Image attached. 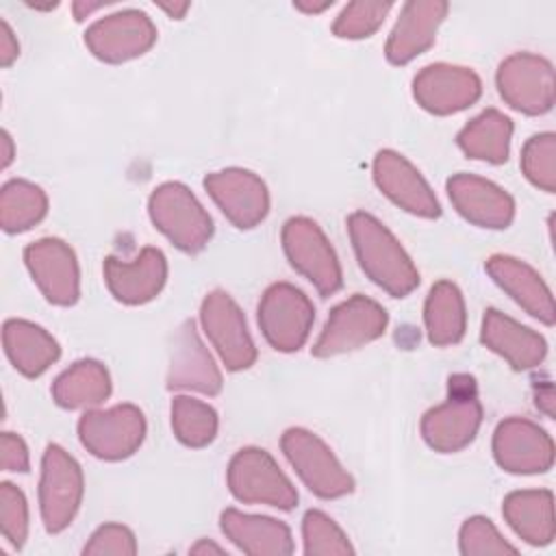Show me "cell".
Returning a JSON list of instances; mask_svg holds the SVG:
<instances>
[{
	"label": "cell",
	"mask_w": 556,
	"mask_h": 556,
	"mask_svg": "<svg viewBox=\"0 0 556 556\" xmlns=\"http://www.w3.org/2000/svg\"><path fill=\"white\" fill-rule=\"evenodd\" d=\"M348 232L365 276L393 298H406L419 285V271L393 232L374 215L356 211Z\"/></svg>",
	"instance_id": "1"
},
{
	"label": "cell",
	"mask_w": 556,
	"mask_h": 556,
	"mask_svg": "<svg viewBox=\"0 0 556 556\" xmlns=\"http://www.w3.org/2000/svg\"><path fill=\"white\" fill-rule=\"evenodd\" d=\"M152 224L182 252L195 254L213 237V219L182 182L159 185L148 200Z\"/></svg>",
	"instance_id": "2"
},
{
	"label": "cell",
	"mask_w": 556,
	"mask_h": 556,
	"mask_svg": "<svg viewBox=\"0 0 556 556\" xmlns=\"http://www.w3.org/2000/svg\"><path fill=\"white\" fill-rule=\"evenodd\" d=\"M282 250L291 267L302 274L319 295L328 298L343 285L339 258L324 230L311 217H291L280 232Z\"/></svg>",
	"instance_id": "3"
},
{
	"label": "cell",
	"mask_w": 556,
	"mask_h": 556,
	"mask_svg": "<svg viewBox=\"0 0 556 556\" xmlns=\"http://www.w3.org/2000/svg\"><path fill=\"white\" fill-rule=\"evenodd\" d=\"M282 454L300 480L321 500H337L354 491L352 476L337 460L332 450L306 428H289L280 439Z\"/></svg>",
	"instance_id": "4"
},
{
	"label": "cell",
	"mask_w": 556,
	"mask_h": 556,
	"mask_svg": "<svg viewBox=\"0 0 556 556\" xmlns=\"http://www.w3.org/2000/svg\"><path fill=\"white\" fill-rule=\"evenodd\" d=\"M387 321L389 315L376 300L356 293L330 311L311 354L317 358H330L358 350L382 337Z\"/></svg>",
	"instance_id": "5"
},
{
	"label": "cell",
	"mask_w": 556,
	"mask_h": 556,
	"mask_svg": "<svg viewBox=\"0 0 556 556\" xmlns=\"http://www.w3.org/2000/svg\"><path fill=\"white\" fill-rule=\"evenodd\" d=\"M228 489L243 504H267L291 510L298 491L278 463L261 447H241L228 463Z\"/></svg>",
	"instance_id": "6"
},
{
	"label": "cell",
	"mask_w": 556,
	"mask_h": 556,
	"mask_svg": "<svg viewBox=\"0 0 556 556\" xmlns=\"http://www.w3.org/2000/svg\"><path fill=\"white\" fill-rule=\"evenodd\" d=\"M482 424V404L473 393V380L465 376L463 389L456 376L450 378L447 402L430 408L421 417V437L434 452L452 454L467 447Z\"/></svg>",
	"instance_id": "7"
},
{
	"label": "cell",
	"mask_w": 556,
	"mask_h": 556,
	"mask_svg": "<svg viewBox=\"0 0 556 556\" xmlns=\"http://www.w3.org/2000/svg\"><path fill=\"white\" fill-rule=\"evenodd\" d=\"M85 480L74 456L61 445L50 443L41 456L39 478V510L50 534L63 532L76 517L83 502Z\"/></svg>",
	"instance_id": "8"
},
{
	"label": "cell",
	"mask_w": 556,
	"mask_h": 556,
	"mask_svg": "<svg viewBox=\"0 0 556 556\" xmlns=\"http://www.w3.org/2000/svg\"><path fill=\"white\" fill-rule=\"evenodd\" d=\"M315 306L304 291L289 282H274L258 302V326L278 352H298L313 328Z\"/></svg>",
	"instance_id": "9"
},
{
	"label": "cell",
	"mask_w": 556,
	"mask_h": 556,
	"mask_svg": "<svg viewBox=\"0 0 556 556\" xmlns=\"http://www.w3.org/2000/svg\"><path fill=\"white\" fill-rule=\"evenodd\" d=\"M83 447L102 460L132 456L146 439V417L135 404L93 408L78 419Z\"/></svg>",
	"instance_id": "10"
},
{
	"label": "cell",
	"mask_w": 556,
	"mask_h": 556,
	"mask_svg": "<svg viewBox=\"0 0 556 556\" xmlns=\"http://www.w3.org/2000/svg\"><path fill=\"white\" fill-rule=\"evenodd\" d=\"M495 85L502 100L523 115H543L554 106V67L539 54L506 56L497 67Z\"/></svg>",
	"instance_id": "11"
},
{
	"label": "cell",
	"mask_w": 556,
	"mask_h": 556,
	"mask_svg": "<svg viewBox=\"0 0 556 556\" xmlns=\"http://www.w3.org/2000/svg\"><path fill=\"white\" fill-rule=\"evenodd\" d=\"M200 321L226 369L241 371L254 365L256 348L248 332L245 317L226 291H211L202 300Z\"/></svg>",
	"instance_id": "12"
},
{
	"label": "cell",
	"mask_w": 556,
	"mask_h": 556,
	"mask_svg": "<svg viewBox=\"0 0 556 556\" xmlns=\"http://www.w3.org/2000/svg\"><path fill=\"white\" fill-rule=\"evenodd\" d=\"M156 41V26L137 9H124L96 20L85 30V46L104 63H126L146 54Z\"/></svg>",
	"instance_id": "13"
},
{
	"label": "cell",
	"mask_w": 556,
	"mask_h": 556,
	"mask_svg": "<svg viewBox=\"0 0 556 556\" xmlns=\"http://www.w3.org/2000/svg\"><path fill=\"white\" fill-rule=\"evenodd\" d=\"M24 263L50 304L72 306L80 295V271L74 250L56 239L43 237L24 248Z\"/></svg>",
	"instance_id": "14"
},
{
	"label": "cell",
	"mask_w": 556,
	"mask_h": 556,
	"mask_svg": "<svg viewBox=\"0 0 556 556\" xmlns=\"http://www.w3.org/2000/svg\"><path fill=\"white\" fill-rule=\"evenodd\" d=\"M204 189L224 217L241 230L254 228L269 213L267 185L250 169L226 167L211 172L204 178Z\"/></svg>",
	"instance_id": "15"
},
{
	"label": "cell",
	"mask_w": 556,
	"mask_h": 556,
	"mask_svg": "<svg viewBox=\"0 0 556 556\" xmlns=\"http://www.w3.org/2000/svg\"><path fill=\"white\" fill-rule=\"evenodd\" d=\"M493 456L508 473H543L554 465V441L534 421L508 417L493 432Z\"/></svg>",
	"instance_id": "16"
},
{
	"label": "cell",
	"mask_w": 556,
	"mask_h": 556,
	"mask_svg": "<svg viewBox=\"0 0 556 556\" xmlns=\"http://www.w3.org/2000/svg\"><path fill=\"white\" fill-rule=\"evenodd\" d=\"M480 93L482 83L478 74L460 65L432 63L413 78V98L432 115L458 113L478 102Z\"/></svg>",
	"instance_id": "17"
},
{
	"label": "cell",
	"mask_w": 556,
	"mask_h": 556,
	"mask_svg": "<svg viewBox=\"0 0 556 556\" xmlns=\"http://www.w3.org/2000/svg\"><path fill=\"white\" fill-rule=\"evenodd\" d=\"M376 187L400 208L417 217L434 219L441 215L439 200L417 167L395 150H380L374 156Z\"/></svg>",
	"instance_id": "18"
},
{
	"label": "cell",
	"mask_w": 556,
	"mask_h": 556,
	"mask_svg": "<svg viewBox=\"0 0 556 556\" xmlns=\"http://www.w3.org/2000/svg\"><path fill=\"white\" fill-rule=\"evenodd\" d=\"M104 282L122 304H146L154 300L167 280V258L159 248H143L132 261L106 256Z\"/></svg>",
	"instance_id": "19"
},
{
	"label": "cell",
	"mask_w": 556,
	"mask_h": 556,
	"mask_svg": "<svg viewBox=\"0 0 556 556\" xmlns=\"http://www.w3.org/2000/svg\"><path fill=\"white\" fill-rule=\"evenodd\" d=\"M167 389H189L204 395H217L222 391V371L217 369L191 319H187L174 334Z\"/></svg>",
	"instance_id": "20"
},
{
	"label": "cell",
	"mask_w": 556,
	"mask_h": 556,
	"mask_svg": "<svg viewBox=\"0 0 556 556\" xmlns=\"http://www.w3.org/2000/svg\"><path fill=\"white\" fill-rule=\"evenodd\" d=\"M450 4L443 0H410L402 7L400 17L387 39L384 56L391 65H406L424 54L437 39V30L447 15Z\"/></svg>",
	"instance_id": "21"
},
{
	"label": "cell",
	"mask_w": 556,
	"mask_h": 556,
	"mask_svg": "<svg viewBox=\"0 0 556 556\" xmlns=\"http://www.w3.org/2000/svg\"><path fill=\"white\" fill-rule=\"evenodd\" d=\"M447 195L454 208L480 228L500 230L515 217L513 198L500 185L473 174H454L447 180Z\"/></svg>",
	"instance_id": "22"
},
{
	"label": "cell",
	"mask_w": 556,
	"mask_h": 556,
	"mask_svg": "<svg viewBox=\"0 0 556 556\" xmlns=\"http://www.w3.org/2000/svg\"><path fill=\"white\" fill-rule=\"evenodd\" d=\"M486 274L493 278V282L504 289L528 315L536 317L545 326H554L556 321V308L554 298L545 280L534 271L528 263L506 256V254H493L486 261Z\"/></svg>",
	"instance_id": "23"
},
{
	"label": "cell",
	"mask_w": 556,
	"mask_h": 556,
	"mask_svg": "<svg viewBox=\"0 0 556 556\" xmlns=\"http://www.w3.org/2000/svg\"><path fill=\"white\" fill-rule=\"evenodd\" d=\"M480 341L517 371L539 367L547 354V343L539 332L500 313L497 308L484 311Z\"/></svg>",
	"instance_id": "24"
},
{
	"label": "cell",
	"mask_w": 556,
	"mask_h": 556,
	"mask_svg": "<svg viewBox=\"0 0 556 556\" xmlns=\"http://www.w3.org/2000/svg\"><path fill=\"white\" fill-rule=\"evenodd\" d=\"M219 528L226 539L250 556H287L293 552L289 526L274 517L226 508L219 517Z\"/></svg>",
	"instance_id": "25"
},
{
	"label": "cell",
	"mask_w": 556,
	"mask_h": 556,
	"mask_svg": "<svg viewBox=\"0 0 556 556\" xmlns=\"http://www.w3.org/2000/svg\"><path fill=\"white\" fill-rule=\"evenodd\" d=\"M2 345L13 367L26 378L41 376L61 356L56 339L41 326L26 319L4 321Z\"/></svg>",
	"instance_id": "26"
},
{
	"label": "cell",
	"mask_w": 556,
	"mask_h": 556,
	"mask_svg": "<svg viewBox=\"0 0 556 556\" xmlns=\"http://www.w3.org/2000/svg\"><path fill=\"white\" fill-rule=\"evenodd\" d=\"M502 515L506 523L530 545H549L554 541V495L547 489L513 491L504 497Z\"/></svg>",
	"instance_id": "27"
},
{
	"label": "cell",
	"mask_w": 556,
	"mask_h": 556,
	"mask_svg": "<svg viewBox=\"0 0 556 556\" xmlns=\"http://www.w3.org/2000/svg\"><path fill=\"white\" fill-rule=\"evenodd\" d=\"M111 395V376L100 361L80 358L52 382V397L61 408H93Z\"/></svg>",
	"instance_id": "28"
},
{
	"label": "cell",
	"mask_w": 556,
	"mask_h": 556,
	"mask_svg": "<svg viewBox=\"0 0 556 556\" xmlns=\"http://www.w3.org/2000/svg\"><path fill=\"white\" fill-rule=\"evenodd\" d=\"M424 324L432 345H454L465 337L467 313L460 289L450 280H439L430 287L424 304Z\"/></svg>",
	"instance_id": "29"
},
{
	"label": "cell",
	"mask_w": 556,
	"mask_h": 556,
	"mask_svg": "<svg viewBox=\"0 0 556 556\" xmlns=\"http://www.w3.org/2000/svg\"><path fill=\"white\" fill-rule=\"evenodd\" d=\"M510 137L513 122L502 111L486 109L458 132L456 143L469 159L500 165L508 161Z\"/></svg>",
	"instance_id": "30"
},
{
	"label": "cell",
	"mask_w": 556,
	"mask_h": 556,
	"mask_svg": "<svg viewBox=\"0 0 556 556\" xmlns=\"http://www.w3.org/2000/svg\"><path fill=\"white\" fill-rule=\"evenodd\" d=\"M48 213V198L35 182L13 178L0 191V224L9 235L24 232L39 224Z\"/></svg>",
	"instance_id": "31"
},
{
	"label": "cell",
	"mask_w": 556,
	"mask_h": 556,
	"mask_svg": "<svg viewBox=\"0 0 556 556\" xmlns=\"http://www.w3.org/2000/svg\"><path fill=\"white\" fill-rule=\"evenodd\" d=\"M172 428L187 447H206L217 434V413L202 400L176 395L172 400Z\"/></svg>",
	"instance_id": "32"
},
{
	"label": "cell",
	"mask_w": 556,
	"mask_h": 556,
	"mask_svg": "<svg viewBox=\"0 0 556 556\" xmlns=\"http://www.w3.org/2000/svg\"><path fill=\"white\" fill-rule=\"evenodd\" d=\"M521 172L541 191H556V135H532L521 148Z\"/></svg>",
	"instance_id": "33"
},
{
	"label": "cell",
	"mask_w": 556,
	"mask_h": 556,
	"mask_svg": "<svg viewBox=\"0 0 556 556\" xmlns=\"http://www.w3.org/2000/svg\"><path fill=\"white\" fill-rule=\"evenodd\" d=\"M304 554L308 556H348L354 554L345 532L321 510H308L302 519Z\"/></svg>",
	"instance_id": "34"
},
{
	"label": "cell",
	"mask_w": 556,
	"mask_h": 556,
	"mask_svg": "<svg viewBox=\"0 0 556 556\" xmlns=\"http://www.w3.org/2000/svg\"><path fill=\"white\" fill-rule=\"evenodd\" d=\"M391 9V2H350L332 22V33L341 39L371 37Z\"/></svg>",
	"instance_id": "35"
},
{
	"label": "cell",
	"mask_w": 556,
	"mask_h": 556,
	"mask_svg": "<svg viewBox=\"0 0 556 556\" xmlns=\"http://www.w3.org/2000/svg\"><path fill=\"white\" fill-rule=\"evenodd\" d=\"M458 547L465 556H502V554H517V547L510 545L491 519L476 515L465 519L458 532Z\"/></svg>",
	"instance_id": "36"
},
{
	"label": "cell",
	"mask_w": 556,
	"mask_h": 556,
	"mask_svg": "<svg viewBox=\"0 0 556 556\" xmlns=\"http://www.w3.org/2000/svg\"><path fill=\"white\" fill-rule=\"evenodd\" d=\"M0 526L4 539L20 549L28 536V504L24 493L11 482L0 484Z\"/></svg>",
	"instance_id": "37"
},
{
	"label": "cell",
	"mask_w": 556,
	"mask_h": 556,
	"mask_svg": "<svg viewBox=\"0 0 556 556\" xmlns=\"http://www.w3.org/2000/svg\"><path fill=\"white\" fill-rule=\"evenodd\" d=\"M83 554L87 556H104V554H113V556H132L137 554V541L130 528L122 526V523H104L100 526L89 543L83 547Z\"/></svg>",
	"instance_id": "38"
},
{
	"label": "cell",
	"mask_w": 556,
	"mask_h": 556,
	"mask_svg": "<svg viewBox=\"0 0 556 556\" xmlns=\"http://www.w3.org/2000/svg\"><path fill=\"white\" fill-rule=\"evenodd\" d=\"M0 456H2V469L4 471H28L30 469V458H28V447L20 434L13 432H2L0 437Z\"/></svg>",
	"instance_id": "39"
},
{
	"label": "cell",
	"mask_w": 556,
	"mask_h": 556,
	"mask_svg": "<svg viewBox=\"0 0 556 556\" xmlns=\"http://www.w3.org/2000/svg\"><path fill=\"white\" fill-rule=\"evenodd\" d=\"M20 54V46H17V39L11 30V26L2 20L0 22V65L2 67H9Z\"/></svg>",
	"instance_id": "40"
},
{
	"label": "cell",
	"mask_w": 556,
	"mask_h": 556,
	"mask_svg": "<svg viewBox=\"0 0 556 556\" xmlns=\"http://www.w3.org/2000/svg\"><path fill=\"white\" fill-rule=\"evenodd\" d=\"M536 408L539 410H543L547 417H554V389H552V384L547 382V384H543V387H539L536 389Z\"/></svg>",
	"instance_id": "41"
},
{
	"label": "cell",
	"mask_w": 556,
	"mask_h": 556,
	"mask_svg": "<svg viewBox=\"0 0 556 556\" xmlns=\"http://www.w3.org/2000/svg\"><path fill=\"white\" fill-rule=\"evenodd\" d=\"M102 7H106V2H74V17L80 22V20H85L87 15H91L93 11H98V9H102Z\"/></svg>",
	"instance_id": "42"
},
{
	"label": "cell",
	"mask_w": 556,
	"mask_h": 556,
	"mask_svg": "<svg viewBox=\"0 0 556 556\" xmlns=\"http://www.w3.org/2000/svg\"><path fill=\"white\" fill-rule=\"evenodd\" d=\"M293 7L298 11H302V13H321V11L332 7V0H326V2H304V0H298V2H293Z\"/></svg>",
	"instance_id": "43"
},
{
	"label": "cell",
	"mask_w": 556,
	"mask_h": 556,
	"mask_svg": "<svg viewBox=\"0 0 556 556\" xmlns=\"http://www.w3.org/2000/svg\"><path fill=\"white\" fill-rule=\"evenodd\" d=\"M13 161V139L7 130H2V167H9Z\"/></svg>",
	"instance_id": "44"
},
{
	"label": "cell",
	"mask_w": 556,
	"mask_h": 556,
	"mask_svg": "<svg viewBox=\"0 0 556 556\" xmlns=\"http://www.w3.org/2000/svg\"><path fill=\"white\" fill-rule=\"evenodd\" d=\"M169 17H174V20H180V17H185V13H187V9L191 7L189 2H180V4H165V2H161L159 4Z\"/></svg>",
	"instance_id": "45"
},
{
	"label": "cell",
	"mask_w": 556,
	"mask_h": 556,
	"mask_svg": "<svg viewBox=\"0 0 556 556\" xmlns=\"http://www.w3.org/2000/svg\"><path fill=\"white\" fill-rule=\"evenodd\" d=\"M191 554H206V552H213V554H224V549L219 547V545H215V543H211V541H206V539H202L200 543H195L191 549H189Z\"/></svg>",
	"instance_id": "46"
}]
</instances>
